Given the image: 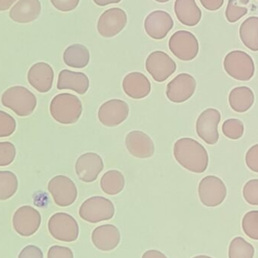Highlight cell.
Returning <instances> with one entry per match:
<instances>
[{"mask_svg": "<svg viewBox=\"0 0 258 258\" xmlns=\"http://www.w3.org/2000/svg\"><path fill=\"white\" fill-rule=\"evenodd\" d=\"M196 89L195 78L188 74H180L167 86V98L171 102L177 104L185 102L194 95Z\"/></svg>", "mask_w": 258, "mask_h": 258, "instance_id": "obj_14", "label": "cell"}, {"mask_svg": "<svg viewBox=\"0 0 258 258\" xmlns=\"http://www.w3.org/2000/svg\"><path fill=\"white\" fill-rule=\"evenodd\" d=\"M103 169L102 158L95 153H84L76 162V172L79 179L86 183H92L96 180Z\"/></svg>", "mask_w": 258, "mask_h": 258, "instance_id": "obj_16", "label": "cell"}, {"mask_svg": "<svg viewBox=\"0 0 258 258\" xmlns=\"http://www.w3.org/2000/svg\"><path fill=\"white\" fill-rule=\"evenodd\" d=\"M54 71L48 63L39 62L29 70L27 80L30 86L40 93H46L52 88Z\"/></svg>", "mask_w": 258, "mask_h": 258, "instance_id": "obj_18", "label": "cell"}, {"mask_svg": "<svg viewBox=\"0 0 258 258\" xmlns=\"http://www.w3.org/2000/svg\"><path fill=\"white\" fill-rule=\"evenodd\" d=\"M142 258H168L158 250H149L143 254Z\"/></svg>", "mask_w": 258, "mask_h": 258, "instance_id": "obj_42", "label": "cell"}, {"mask_svg": "<svg viewBox=\"0 0 258 258\" xmlns=\"http://www.w3.org/2000/svg\"><path fill=\"white\" fill-rule=\"evenodd\" d=\"M57 87L59 90L69 89L85 95L89 89V80L83 73L63 70L59 74Z\"/></svg>", "mask_w": 258, "mask_h": 258, "instance_id": "obj_23", "label": "cell"}, {"mask_svg": "<svg viewBox=\"0 0 258 258\" xmlns=\"http://www.w3.org/2000/svg\"><path fill=\"white\" fill-rule=\"evenodd\" d=\"M83 113V104L78 97L69 93L59 94L50 104V113L53 119L62 125H71L80 119Z\"/></svg>", "mask_w": 258, "mask_h": 258, "instance_id": "obj_2", "label": "cell"}, {"mask_svg": "<svg viewBox=\"0 0 258 258\" xmlns=\"http://www.w3.org/2000/svg\"><path fill=\"white\" fill-rule=\"evenodd\" d=\"M63 57L67 66L82 69L89 64L90 54L89 49L85 45L74 44L66 48Z\"/></svg>", "mask_w": 258, "mask_h": 258, "instance_id": "obj_26", "label": "cell"}, {"mask_svg": "<svg viewBox=\"0 0 258 258\" xmlns=\"http://www.w3.org/2000/svg\"><path fill=\"white\" fill-rule=\"evenodd\" d=\"M243 122L238 119H229L224 121L222 125V132L229 139H240L244 135Z\"/></svg>", "mask_w": 258, "mask_h": 258, "instance_id": "obj_33", "label": "cell"}, {"mask_svg": "<svg viewBox=\"0 0 258 258\" xmlns=\"http://www.w3.org/2000/svg\"><path fill=\"white\" fill-rule=\"evenodd\" d=\"M242 230L245 234L258 241V211H251L244 215L242 221Z\"/></svg>", "mask_w": 258, "mask_h": 258, "instance_id": "obj_32", "label": "cell"}, {"mask_svg": "<svg viewBox=\"0 0 258 258\" xmlns=\"http://www.w3.org/2000/svg\"><path fill=\"white\" fill-rule=\"evenodd\" d=\"M170 51L183 61L194 60L198 55L200 45L195 35L186 30L176 32L168 42Z\"/></svg>", "mask_w": 258, "mask_h": 258, "instance_id": "obj_8", "label": "cell"}, {"mask_svg": "<svg viewBox=\"0 0 258 258\" xmlns=\"http://www.w3.org/2000/svg\"><path fill=\"white\" fill-rule=\"evenodd\" d=\"M174 156L182 167L192 173L202 174L209 165L207 150L192 138L177 140L174 145Z\"/></svg>", "mask_w": 258, "mask_h": 258, "instance_id": "obj_1", "label": "cell"}, {"mask_svg": "<svg viewBox=\"0 0 258 258\" xmlns=\"http://www.w3.org/2000/svg\"><path fill=\"white\" fill-rule=\"evenodd\" d=\"M200 201L207 207H217L222 204L227 195V186L217 176L209 175L202 179L199 184Z\"/></svg>", "mask_w": 258, "mask_h": 258, "instance_id": "obj_7", "label": "cell"}, {"mask_svg": "<svg viewBox=\"0 0 258 258\" xmlns=\"http://www.w3.org/2000/svg\"><path fill=\"white\" fill-rule=\"evenodd\" d=\"M174 27V21L165 11L157 10L147 15L144 21V29L150 37L162 39Z\"/></svg>", "mask_w": 258, "mask_h": 258, "instance_id": "obj_17", "label": "cell"}, {"mask_svg": "<svg viewBox=\"0 0 258 258\" xmlns=\"http://www.w3.org/2000/svg\"><path fill=\"white\" fill-rule=\"evenodd\" d=\"M176 68L175 62L163 51H153L146 60V70L157 83L168 80L175 72Z\"/></svg>", "mask_w": 258, "mask_h": 258, "instance_id": "obj_11", "label": "cell"}, {"mask_svg": "<svg viewBox=\"0 0 258 258\" xmlns=\"http://www.w3.org/2000/svg\"><path fill=\"white\" fill-rule=\"evenodd\" d=\"M127 150L139 159H148L154 154L155 147L151 138L141 131L129 132L125 138Z\"/></svg>", "mask_w": 258, "mask_h": 258, "instance_id": "obj_19", "label": "cell"}, {"mask_svg": "<svg viewBox=\"0 0 258 258\" xmlns=\"http://www.w3.org/2000/svg\"><path fill=\"white\" fill-rule=\"evenodd\" d=\"M155 1L158 2V3H167V2L170 1V0H155Z\"/></svg>", "mask_w": 258, "mask_h": 258, "instance_id": "obj_46", "label": "cell"}, {"mask_svg": "<svg viewBox=\"0 0 258 258\" xmlns=\"http://www.w3.org/2000/svg\"><path fill=\"white\" fill-rule=\"evenodd\" d=\"M120 239L119 229L112 224L99 226L92 232V243L101 251H110L114 250L119 245Z\"/></svg>", "mask_w": 258, "mask_h": 258, "instance_id": "obj_20", "label": "cell"}, {"mask_svg": "<svg viewBox=\"0 0 258 258\" xmlns=\"http://www.w3.org/2000/svg\"><path fill=\"white\" fill-rule=\"evenodd\" d=\"M249 2L250 0H229L225 12L227 21L233 24L247 15Z\"/></svg>", "mask_w": 258, "mask_h": 258, "instance_id": "obj_31", "label": "cell"}, {"mask_svg": "<svg viewBox=\"0 0 258 258\" xmlns=\"http://www.w3.org/2000/svg\"><path fill=\"white\" fill-rule=\"evenodd\" d=\"M17 0H0V12H4L12 7Z\"/></svg>", "mask_w": 258, "mask_h": 258, "instance_id": "obj_43", "label": "cell"}, {"mask_svg": "<svg viewBox=\"0 0 258 258\" xmlns=\"http://www.w3.org/2000/svg\"><path fill=\"white\" fill-rule=\"evenodd\" d=\"M16 148L11 142H0V167L8 166L15 160Z\"/></svg>", "mask_w": 258, "mask_h": 258, "instance_id": "obj_35", "label": "cell"}, {"mask_svg": "<svg viewBox=\"0 0 258 258\" xmlns=\"http://www.w3.org/2000/svg\"><path fill=\"white\" fill-rule=\"evenodd\" d=\"M245 163L251 171L258 173V144L250 147L247 151Z\"/></svg>", "mask_w": 258, "mask_h": 258, "instance_id": "obj_37", "label": "cell"}, {"mask_svg": "<svg viewBox=\"0 0 258 258\" xmlns=\"http://www.w3.org/2000/svg\"><path fill=\"white\" fill-rule=\"evenodd\" d=\"M48 258H74V252L68 247L53 245L48 251Z\"/></svg>", "mask_w": 258, "mask_h": 258, "instance_id": "obj_38", "label": "cell"}, {"mask_svg": "<svg viewBox=\"0 0 258 258\" xmlns=\"http://www.w3.org/2000/svg\"><path fill=\"white\" fill-rule=\"evenodd\" d=\"M254 103V94L247 86L234 88L229 95V104L232 110L236 113L248 111Z\"/></svg>", "mask_w": 258, "mask_h": 258, "instance_id": "obj_25", "label": "cell"}, {"mask_svg": "<svg viewBox=\"0 0 258 258\" xmlns=\"http://www.w3.org/2000/svg\"><path fill=\"white\" fill-rule=\"evenodd\" d=\"M94 3L98 6H106L110 4L120 3L122 0H93Z\"/></svg>", "mask_w": 258, "mask_h": 258, "instance_id": "obj_44", "label": "cell"}, {"mask_svg": "<svg viewBox=\"0 0 258 258\" xmlns=\"http://www.w3.org/2000/svg\"><path fill=\"white\" fill-rule=\"evenodd\" d=\"M242 194L247 203L258 206V179L248 180L244 186Z\"/></svg>", "mask_w": 258, "mask_h": 258, "instance_id": "obj_36", "label": "cell"}, {"mask_svg": "<svg viewBox=\"0 0 258 258\" xmlns=\"http://www.w3.org/2000/svg\"><path fill=\"white\" fill-rule=\"evenodd\" d=\"M224 68L230 77L239 81H249L255 72L252 57L241 50L230 51L226 55Z\"/></svg>", "mask_w": 258, "mask_h": 258, "instance_id": "obj_4", "label": "cell"}, {"mask_svg": "<svg viewBox=\"0 0 258 258\" xmlns=\"http://www.w3.org/2000/svg\"><path fill=\"white\" fill-rule=\"evenodd\" d=\"M41 215L32 206L20 207L14 214L12 224L16 233L24 237L34 234L40 227Z\"/></svg>", "mask_w": 258, "mask_h": 258, "instance_id": "obj_12", "label": "cell"}, {"mask_svg": "<svg viewBox=\"0 0 258 258\" xmlns=\"http://www.w3.org/2000/svg\"><path fill=\"white\" fill-rule=\"evenodd\" d=\"M129 113L128 104L122 100L106 101L100 107L98 117L102 125L115 127L126 120Z\"/></svg>", "mask_w": 258, "mask_h": 258, "instance_id": "obj_15", "label": "cell"}, {"mask_svg": "<svg viewBox=\"0 0 258 258\" xmlns=\"http://www.w3.org/2000/svg\"><path fill=\"white\" fill-rule=\"evenodd\" d=\"M122 89L129 98L142 99L151 92V84L147 77L139 72H132L125 76Z\"/></svg>", "mask_w": 258, "mask_h": 258, "instance_id": "obj_21", "label": "cell"}, {"mask_svg": "<svg viewBox=\"0 0 258 258\" xmlns=\"http://www.w3.org/2000/svg\"><path fill=\"white\" fill-rule=\"evenodd\" d=\"M125 177L119 171L110 170L107 171L101 179V187L107 195H117L123 190Z\"/></svg>", "mask_w": 258, "mask_h": 258, "instance_id": "obj_28", "label": "cell"}, {"mask_svg": "<svg viewBox=\"0 0 258 258\" xmlns=\"http://www.w3.org/2000/svg\"><path fill=\"white\" fill-rule=\"evenodd\" d=\"M18 188L17 176L12 171H0V201L12 198Z\"/></svg>", "mask_w": 258, "mask_h": 258, "instance_id": "obj_29", "label": "cell"}, {"mask_svg": "<svg viewBox=\"0 0 258 258\" xmlns=\"http://www.w3.org/2000/svg\"><path fill=\"white\" fill-rule=\"evenodd\" d=\"M221 114L215 108H208L199 116L196 125L197 133L203 141L209 145H214L219 140L218 125Z\"/></svg>", "mask_w": 258, "mask_h": 258, "instance_id": "obj_10", "label": "cell"}, {"mask_svg": "<svg viewBox=\"0 0 258 258\" xmlns=\"http://www.w3.org/2000/svg\"><path fill=\"white\" fill-rule=\"evenodd\" d=\"M39 0H19L9 12L11 19L20 24H27L39 18L41 13Z\"/></svg>", "mask_w": 258, "mask_h": 258, "instance_id": "obj_22", "label": "cell"}, {"mask_svg": "<svg viewBox=\"0 0 258 258\" xmlns=\"http://www.w3.org/2000/svg\"><path fill=\"white\" fill-rule=\"evenodd\" d=\"M48 231L54 239L65 242H72L78 239L80 227L74 217L59 212L50 218Z\"/></svg>", "mask_w": 258, "mask_h": 258, "instance_id": "obj_6", "label": "cell"}, {"mask_svg": "<svg viewBox=\"0 0 258 258\" xmlns=\"http://www.w3.org/2000/svg\"><path fill=\"white\" fill-rule=\"evenodd\" d=\"M127 21L128 18L125 11L119 8H112L101 15L97 28L103 37H114L125 28Z\"/></svg>", "mask_w": 258, "mask_h": 258, "instance_id": "obj_13", "label": "cell"}, {"mask_svg": "<svg viewBox=\"0 0 258 258\" xmlns=\"http://www.w3.org/2000/svg\"><path fill=\"white\" fill-rule=\"evenodd\" d=\"M239 37L248 49L258 51V17H249L242 23Z\"/></svg>", "mask_w": 258, "mask_h": 258, "instance_id": "obj_27", "label": "cell"}, {"mask_svg": "<svg viewBox=\"0 0 258 258\" xmlns=\"http://www.w3.org/2000/svg\"><path fill=\"white\" fill-rule=\"evenodd\" d=\"M2 104L21 117L30 116L37 105L36 96L27 88L13 86L2 95Z\"/></svg>", "mask_w": 258, "mask_h": 258, "instance_id": "obj_3", "label": "cell"}, {"mask_svg": "<svg viewBox=\"0 0 258 258\" xmlns=\"http://www.w3.org/2000/svg\"><path fill=\"white\" fill-rule=\"evenodd\" d=\"M18 258H44V256L42 250L39 247L29 245L21 250Z\"/></svg>", "mask_w": 258, "mask_h": 258, "instance_id": "obj_40", "label": "cell"}, {"mask_svg": "<svg viewBox=\"0 0 258 258\" xmlns=\"http://www.w3.org/2000/svg\"><path fill=\"white\" fill-rule=\"evenodd\" d=\"M254 246L240 236L234 238L229 246V258H253L254 256Z\"/></svg>", "mask_w": 258, "mask_h": 258, "instance_id": "obj_30", "label": "cell"}, {"mask_svg": "<svg viewBox=\"0 0 258 258\" xmlns=\"http://www.w3.org/2000/svg\"><path fill=\"white\" fill-rule=\"evenodd\" d=\"M192 258H212V257H209V256H207V255H198V256H196V257H194Z\"/></svg>", "mask_w": 258, "mask_h": 258, "instance_id": "obj_45", "label": "cell"}, {"mask_svg": "<svg viewBox=\"0 0 258 258\" xmlns=\"http://www.w3.org/2000/svg\"><path fill=\"white\" fill-rule=\"evenodd\" d=\"M16 129V121L6 112L0 110V138L11 136Z\"/></svg>", "mask_w": 258, "mask_h": 258, "instance_id": "obj_34", "label": "cell"}, {"mask_svg": "<svg viewBox=\"0 0 258 258\" xmlns=\"http://www.w3.org/2000/svg\"><path fill=\"white\" fill-rule=\"evenodd\" d=\"M50 1L55 9L63 12L74 10L80 3V0H50Z\"/></svg>", "mask_w": 258, "mask_h": 258, "instance_id": "obj_39", "label": "cell"}, {"mask_svg": "<svg viewBox=\"0 0 258 258\" xmlns=\"http://www.w3.org/2000/svg\"><path fill=\"white\" fill-rule=\"evenodd\" d=\"M202 6L211 12L219 10L224 3V0H200Z\"/></svg>", "mask_w": 258, "mask_h": 258, "instance_id": "obj_41", "label": "cell"}, {"mask_svg": "<svg viewBox=\"0 0 258 258\" xmlns=\"http://www.w3.org/2000/svg\"><path fill=\"white\" fill-rule=\"evenodd\" d=\"M174 13L181 24L194 27L201 21L202 12L195 0H175Z\"/></svg>", "mask_w": 258, "mask_h": 258, "instance_id": "obj_24", "label": "cell"}, {"mask_svg": "<svg viewBox=\"0 0 258 258\" xmlns=\"http://www.w3.org/2000/svg\"><path fill=\"white\" fill-rule=\"evenodd\" d=\"M48 189L55 204L60 207H68L74 204L78 195L75 183L67 176L53 177L48 183Z\"/></svg>", "mask_w": 258, "mask_h": 258, "instance_id": "obj_9", "label": "cell"}, {"mask_svg": "<svg viewBox=\"0 0 258 258\" xmlns=\"http://www.w3.org/2000/svg\"><path fill=\"white\" fill-rule=\"evenodd\" d=\"M79 215L82 219L91 224L109 221L114 216V205L104 197H91L80 206Z\"/></svg>", "mask_w": 258, "mask_h": 258, "instance_id": "obj_5", "label": "cell"}]
</instances>
